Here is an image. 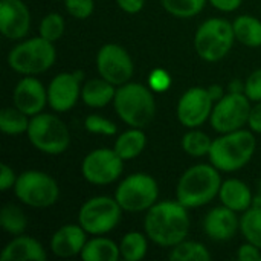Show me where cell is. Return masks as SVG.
<instances>
[{
    "label": "cell",
    "mask_w": 261,
    "mask_h": 261,
    "mask_svg": "<svg viewBox=\"0 0 261 261\" xmlns=\"http://www.w3.org/2000/svg\"><path fill=\"white\" fill-rule=\"evenodd\" d=\"M177 200L156 202L144 219V231L153 243L173 248L184 242L190 232V216Z\"/></svg>",
    "instance_id": "1"
},
{
    "label": "cell",
    "mask_w": 261,
    "mask_h": 261,
    "mask_svg": "<svg viewBox=\"0 0 261 261\" xmlns=\"http://www.w3.org/2000/svg\"><path fill=\"white\" fill-rule=\"evenodd\" d=\"M222 184L220 170H217L213 164L190 167L177 182L176 200L188 210L200 208L219 196Z\"/></svg>",
    "instance_id": "2"
},
{
    "label": "cell",
    "mask_w": 261,
    "mask_h": 261,
    "mask_svg": "<svg viewBox=\"0 0 261 261\" xmlns=\"http://www.w3.org/2000/svg\"><path fill=\"white\" fill-rule=\"evenodd\" d=\"M257 150V139L251 130H236L223 133L220 138L213 139L210 150V164L223 173L239 171L249 164Z\"/></svg>",
    "instance_id": "3"
},
{
    "label": "cell",
    "mask_w": 261,
    "mask_h": 261,
    "mask_svg": "<svg viewBox=\"0 0 261 261\" xmlns=\"http://www.w3.org/2000/svg\"><path fill=\"white\" fill-rule=\"evenodd\" d=\"M113 107L116 115L128 127L144 128L156 115V101L153 90L141 83H125L118 86Z\"/></svg>",
    "instance_id": "4"
},
{
    "label": "cell",
    "mask_w": 261,
    "mask_h": 261,
    "mask_svg": "<svg viewBox=\"0 0 261 261\" xmlns=\"http://www.w3.org/2000/svg\"><path fill=\"white\" fill-rule=\"evenodd\" d=\"M57 60V50L52 41L35 37L14 46L8 54L9 67L20 75H38L49 70Z\"/></svg>",
    "instance_id": "5"
},
{
    "label": "cell",
    "mask_w": 261,
    "mask_h": 261,
    "mask_svg": "<svg viewBox=\"0 0 261 261\" xmlns=\"http://www.w3.org/2000/svg\"><path fill=\"white\" fill-rule=\"evenodd\" d=\"M234 41L232 23L225 18H208L196 31L194 49L203 61L216 63L231 52Z\"/></svg>",
    "instance_id": "6"
},
{
    "label": "cell",
    "mask_w": 261,
    "mask_h": 261,
    "mask_svg": "<svg viewBox=\"0 0 261 261\" xmlns=\"http://www.w3.org/2000/svg\"><path fill=\"white\" fill-rule=\"evenodd\" d=\"M26 135L29 142L38 151L49 156L61 154L70 145L69 128L57 115L41 112L35 116H31Z\"/></svg>",
    "instance_id": "7"
},
{
    "label": "cell",
    "mask_w": 261,
    "mask_h": 261,
    "mask_svg": "<svg viewBox=\"0 0 261 261\" xmlns=\"http://www.w3.org/2000/svg\"><path fill=\"white\" fill-rule=\"evenodd\" d=\"M14 193L26 206L43 210L57 203L60 187L50 174L38 170H28L17 176Z\"/></svg>",
    "instance_id": "8"
},
{
    "label": "cell",
    "mask_w": 261,
    "mask_h": 261,
    "mask_svg": "<svg viewBox=\"0 0 261 261\" xmlns=\"http://www.w3.org/2000/svg\"><path fill=\"white\" fill-rule=\"evenodd\" d=\"M159 197L158 180L147 173H135L122 179L115 191V199L127 213L148 211Z\"/></svg>",
    "instance_id": "9"
},
{
    "label": "cell",
    "mask_w": 261,
    "mask_h": 261,
    "mask_svg": "<svg viewBox=\"0 0 261 261\" xmlns=\"http://www.w3.org/2000/svg\"><path fill=\"white\" fill-rule=\"evenodd\" d=\"M122 211L115 197L96 196L83 203L78 213V223L90 236H104L119 225Z\"/></svg>",
    "instance_id": "10"
},
{
    "label": "cell",
    "mask_w": 261,
    "mask_h": 261,
    "mask_svg": "<svg viewBox=\"0 0 261 261\" xmlns=\"http://www.w3.org/2000/svg\"><path fill=\"white\" fill-rule=\"evenodd\" d=\"M251 109V99L245 93L228 92L214 104L210 118L211 127L220 135L240 130L248 124Z\"/></svg>",
    "instance_id": "11"
},
{
    "label": "cell",
    "mask_w": 261,
    "mask_h": 261,
    "mask_svg": "<svg viewBox=\"0 0 261 261\" xmlns=\"http://www.w3.org/2000/svg\"><path fill=\"white\" fill-rule=\"evenodd\" d=\"M122 170L124 159L113 148L92 150L81 164V174L92 185H109L119 179Z\"/></svg>",
    "instance_id": "12"
},
{
    "label": "cell",
    "mask_w": 261,
    "mask_h": 261,
    "mask_svg": "<svg viewBox=\"0 0 261 261\" xmlns=\"http://www.w3.org/2000/svg\"><path fill=\"white\" fill-rule=\"evenodd\" d=\"M96 69L99 76L113 86L128 83L135 75V63L130 54L119 44H104L96 54Z\"/></svg>",
    "instance_id": "13"
},
{
    "label": "cell",
    "mask_w": 261,
    "mask_h": 261,
    "mask_svg": "<svg viewBox=\"0 0 261 261\" xmlns=\"http://www.w3.org/2000/svg\"><path fill=\"white\" fill-rule=\"evenodd\" d=\"M214 104L208 87H191L179 98L176 107L177 119L184 127L197 128L211 118Z\"/></svg>",
    "instance_id": "14"
},
{
    "label": "cell",
    "mask_w": 261,
    "mask_h": 261,
    "mask_svg": "<svg viewBox=\"0 0 261 261\" xmlns=\"http://www.w3.org/2000/svg\"><path fill=\"white\" fill-rule=\"evenodd\" d=\"M84 73L76 72H63L52 78L47 87V104L57 113L69 112L75 107L78 98L81 96Z\"/></svg>",
    "instance_id": "15"
},
{
    "label": "cell",
    "mask_w": 261,
    "mask_h": 261,
    "mask_svg": "<svg viewBox=\"0 0 261 261\" xmlns=\"http://www.w3.org/2000/svg\"><path fill=\"white\" fill-rule=\"evenodd\" d=\"M31 28V12L23 0H0V32L8 40H21Z\"/></svg>",
    "instance_id": "16"
},
{
    "label": "cell",
    "mask_w": 261,
    "mask_h": 261,
    "mask_svg": "<svg viewBox=\"0 0 261 261\" xmlns=\"http://www.w3.org/2000/svg\"><path fill=\"white\" fill-rule=\"evenodd\" d=\"M12 102L28 116H35L41 113L47 104V89H44L41 81L32 75H26L17 83L14 89Z\"/></svg>",
    "instance_id": "17"
},
{
    "label": "cell",
    "mask_w": 261,
    "mask_h": 261,
    "mask_svg": "<svg viewBox=\"0 0 261 261\" xmlns=\"http://www.w3.org/2000/svg\"><path fill=\"white\" fill-rule=\"evenodd\" d=\"M240 229V220L236 211L222 205L213 208L203 220L205 234L214 242H228Z\"/></svg>",
    "instance_id": "18"
},
{
    "label": "cell",
    "mask_w": 261,
    "mask_h": 261,
    "mask_svg": "<svg viewBox=\"0 0 261 261\" xmlns=\"http://www.w3.org/2000/svg\"><path fill=\"white\" fill-rule=\"evenodd\" d=\"M87 243V232L78 225H64L50 239V251L55 257L70 258L80 255Z\"/></svg>",
    "instance_id": "19"
},
{
    "label": "cell",
    "mask_w": 261,
    "mask_h": 261,
    "mask_svg": "<svg viewBox=\"0 0 261 261\" xmlns=\"http://www.w3.org/2000/svg\"><path fill=\"white\" fill-rule=\"evenodd\" d=\"M46 251L40 242L28 236H17L2 251V261H44Z\"/></svg>",
    "instance_id": "20"
},
{
    "label": "cell",
    "mask_w": 261,
    "mask_h": 261,
    "mask_svg": "<svg viewBox=\"0 0 261 261\" xmlns=\"http://www.w3.org/2000/svg\"><path fill=\"white\" fill-rule=\"evenodd\" d=\"M219 197L222 205L228 206L236 213H245L252 206L254 196L251 188L240 179H228L222 184Z\"/></svg>",
    "instance_id": "21"
},
{
    "label": "cell",
    "mask_w": 261,
    "mask_h": 261,
    "mask_svg": "<svg viewBox=\"0 0 261 261\" xmlns=\"http://www.w3.org/2000/svg\"><path fill=\"white\" fill-rule=\"evenodd\" d=\"M115 93V86L102 76L87 80L81 87V99L86 106L92 109H102L107 104L113 102Z\"/></svg>",
    "instance_id": "22"
},
{
    "label": "cell",
    "mask_w": 261,
    "mask_h": 261,
    "mask_svg": "<svg viewBox=\"0 0 261 261\" xmlns=\"http://www.w3.org/2000/svg\"><path fill=\"white\" fill-rule=\"evenodd\" d=\"M147 147V135L142 128L132 127L130 130L121 133L115 141L113 150L124 161H130L138 158Z\"/></svg>",
    "instance_id": "23"
},
{
    "label": "cell",
    "mask_w": 261,
    "mask_h": 261,
    "mask_svg": "<svg viewBox=\"0 0 261 261\" xmlns=\"http://www.w3.org/2000/svg\"><path fill=\"white\" fill-rule=\"evenodd\" d=\"M80 257L84 261H118L121 258V251L110 239L96 236L95 239L87 240Z\"/></svg>",
    "instance_id": "24"
},
{
    "label": "cell",
    "mask_w": 261,
    "mask_h": 261,
    "mask_svg": "<svg viewBox=\"0 0 261 261\" xmlns=\"http://www.w3.org/2000/svg\"><path fill=\"white\" fill-rule=\"evenodd\" d=\"M236 40L248 47L261 46V21L252 15H240L232 23Z\"/></svg>",
    "instance_id": "25"
},
{
    "label": "cell",
    "mask_w": 261,
    "mask_h": 261,
    "mask_svg": "<svg viewBox=\"0 0 261 261\" xmlns=\"http://www.w3.org/2000/svg\"><path fill=\"white\" fill-rule=\"evenodd\" d=\"M147 239H148L147 234H141L136 231L127 232L119 243L121 257L125 261L142 260L147 255V249H148Z\"/></svg>",
    "instance_id": "26"
},
{
    "label": "cell",
    "mask_w": 261,
    "mask_h": 261,
    "mask_svg": "<svg viewBox=\"0 0 261 261\" xmlns=\"http://www.w3.org/2000/svg\"><path fill=\"white\" fill-rule=\"evenodd\" d=\"M29 121L31 119H28V115L18 110L15 106L5 107L0 112V130L9 136L26 133L29 127Z\"/></svg>",
    "instance_id": "27"
},
{
    "label": "cell",
    "mask_w": 261,
    "mask_h": 261,
    "mask_svg": "<svg viewBox=\"0 0 261 261\" xmlns=\"http://www.w3.org/2000/svg\"><path fill=\"white\" fill-rule=\"evenodd\" d=\"M213 145V139L205 133L197 128H190L182 138V148L187 154L193 158H203L210 154Z\"/></svg>",
    "instance_id": "28"
},
{
    "label": "cell",
    "mask_w": 261,
    "mask_h": 261,
    "mask_svg": "<svg viewBox=\"0 0 261 261\" xmlns=\"http://www.w3.org/2000/svg\"><path fill=\"white\" fill-rule=\"evenodd\" d=\"M240 232L246 242L255 245L261 249V208L251 206L240 219Z\"/></svg>",
    "instance_id": "29"
},
{
    "label": "cell",
    "mask_w": 261,
    "mask_h": 261,
    "mask_svg": "<svg viewBox=\"0 0 261 261\" xmlns=\"http://www.w3.org/2000/svg\"><path fill=\"white\" fill-rule=\"evenodd\" d=\"M0 226L5 232L11 236H21L28 226V219L15 205H5L0 211Z\"/></svg>",
    "instance_id": "30"
},
{
    "label": "cell",
    "mask_w": 261,
    "mask_h": 261,
    "mask_svg": "<svg viewBox=\"0 0 261 261\" xmlns=\"http://www.w3.org/2000/svg\"><path fill=\"white\" fill-rule=\"evenodd\" d=\"M171 261H208L211 260L210 251L205 248V245L199 242H188L184 240L179 245L173 246V251L170 252Z\"/></svg>",
    "instance_id": "31"
},
{
    "label": "cell",
    "mask_w": 261,
    "mask_h": 261,
    "mask_svg": "<svg viewBox=\"0 0 261 261\" xmlns=\"http://www.w3.org/2000/svg\"><path fill=\"white\" fill-rule=\"evenodd\" d=\"M208 0H161L164 9L177 18H191L202 12Z\"/></svg>",
    "instance_id": "32"
},
{
    "label": "cell",
    "mask_w": 261,
    "mask_h": 261,
    "mask_svg": "<svg viewBox=\"0 0 261 261\" xmlns=\"http://www.w3.org/2000/svg\"><path fill=\"white\" fill-rule=\"evenodd\" d=\"M64 34V18L58 12H49L40 21V37L55 43Z\"/></svg>",
    "instance_id": "33"
},
{
    "label": "cell",
    "mask_w": 261,
    "mask_h": 261,
    "mask_svg": "<svg viewBox=\"0 0 261 261\" xmlns=\"http://www.w3.org/2000/svg\"><path fill=\"white\" fill-rule=\"evenodd\" d=\"M84 127L87 132L93 133V135H104V136H113L118 132V127L115 122H112L110 119H106L101 115H89L84 121Z\"/></svg>",
    "instance_id": "34"
},
{
    "label": "cell",
    "mask_w": 261,
    "mask_h": 261,
    "mask_svg": "<svg viewBox=\"0 0 261 261\" xmlns=\"http://www.w3.org/2000/svg\"><path fill=\"white\" fill-rule=\"evenodd\" d=\"M67 12L76 20H86L93 14L95 2L93 0H64Z\"/></svg>",
    "instance_id": "35"
},
{
    "label": "cell",
    "mask_w": 261,
    "mask_h": 261,
    "mask_svg": "<svg viewBox=\"0 0 261 261\" xmlns=\"http://www.w3.org/2000/svg\"><path fill=\"white\" fill-rule=\"evenodd\" d=\"M171 75L164 69H154L148 76V87L158 93L167 92L171 87Z\"/></svg>",
    "instance_id": "36"
},
{
    "label": "cell",
    "mask_w": 261,
    "mask_h": 261,
    "mask_svg": "<svg viewBox=\"0 0 261 261\" xmlns=\"http://www.w3.org/2000/svg\"><path fill=\"white\" fill-rule=\"evenodd\" d=\"M245 95L251 99V102L261 101V67L254 70L245 81Z\"/></svg>",
    "instance_id": "37"
},
{
    "label": "cell",
    "mask_w": 261,
    "mask_h": 261,
    "mask_svg": "<svg viewBox=\"0 0 261 261\" xmlns=\"http://www.w3.org/2000/svg\"><path fill=\"white\" fill-rule=\"evenodd\" d=\"M237 260L239 261H260L261 260V249L255 245L246 242L242 245L237 251Z\"/></svg>",
    "instance_id": "38"
},
{
    "label": "cell",
    "mask_w": 261,
    "mask_h": 261,
    "mask_svg": "<svg viewBox=\"0 0 261 261\" xmlns=\"http://www.w3.org/2000/svg\"><path fill=\"white\" fill-rule=\"evenodd\" d=\"M15 180H17V176L14 170L8 164H2L0 165V190L8 191L9 188H14Z\"/></svg>",
    "instance_id": "39"
},
{
    "label": "cell",
    "mask_w": 261,
    "mask_h": 261,
    "mask_svg": "<svg viewBox=\"0 0 261 261\" xmlns=\"http://www.w3.org/2000/svg\"><path fill=\"white\" fill-rule=\"evenodd\" d=\"M248 125L251 127V130L254 133H260L261 135V101L255 102V106H252L251 113H249V119H248Z\"/></svg>",
    "instance_id": "40"
},
{
    "label": "cell",
    "mask_w": 261,
    "mask_h": 261,
    "mask_svg": "<svg viewBox=\"0 0 261 261\" xmlns=\"http://www.w3.org/2000/svg\"><path fill=\"white\" fill-rule=\"evenodd\" d=\"M118 6L127 14H138L142 11L145 0H116Z\"/></svg>",
    "instance_id": "41"
},
{
    "label": "cell",
    "mask_w": 261,
    "mask_h": 261,
    "mask_svg": "<svg viewBox=\"0 0 261 261\" xmlns=\"http://www.w3.org/2000/svg\"><path fill=\"white\" fill-rule=\"evenodd\" d=\"M208 2L222 12H232L239 9L243 3V0H208Z\"/></svg>",
    "instance_id": "42"
},
{
    "label": "cell",
    "mask_w": 261,
    "mask_h": 261,
    "mask_svg": "<svg viewBox=\"0 0 261 261\" xmlns=\"http://www.w3.org/2000/svg\"><path fill=\"white\" fill-rule=\"evenodd\" d=\"M208 92H210V95H211V98H213L214 102L220 101V99L226 95L225 90H223V87H222L220 84H213V86H210V87H208Z\"/></svg>",
    "instance_id": "43"
},
{
    "label": "cell",
    "mask_w": 261,
    "mask_h": 261,
    "mask_svg": "<svg viewBox=\"0 0 261 261\" xmlns=\"http://www.w3.org/2000/svg\"><path fill=\"white\" fill-rule=\"evenodd\" d=\"M228 92H232V93H245V83L242 80H232L228 84Z\"/></svg>",
    "instance_id": "44"
},
{
    "label": "cell",
    "mask_w": 261,
    "mask_h": 261,
    "mask_svg": "<svg viewBox=\"0 0 261 261\" xmlns=\"http://www.w3.org/2000/svg\"><path fill=\"white\" fill-rule=\"evenodd\" d=\"M258 196L261 197V180H260V184H258Z\"/></svg>",
    "instance_id": "45"
},
{
    "label": "cell",
    "mask_w": 261,
    "mask_h": 261,
    "mask_svg": "<svg viewBox=\"0 0 261 261\" xmlns=\"http://www.w3.org/2000/svg\"><path fill=\"white\" fill-rule=\"evenodd\" d=\"M260 261H261V260H260Z\"/></svg>",
    "instance_id": "46"
}]
</instances>
